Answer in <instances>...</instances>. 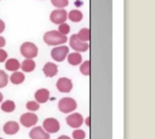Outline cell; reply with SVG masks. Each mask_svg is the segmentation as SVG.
Segmentation results:
<instances>
[{
	"mask_svg": "<svg viewBox=\"0 0 155 139\" xmlns=\"http://www.w3.org/2000/svg\"><path fill=\"white\" fill-rule=\"evenodd\" d=\"M44 41L48 46H58L66 43L67 37L56 30H51L44 35Z\"/></svg>",
	"mask_w": 155,
	"mask_h": 139,
	"instance_id": "6da1fadb",
	"label": "cell"
},
{
	"mask_svg": "<svg viewBox=\"0 0 155 139\" xmlns=\"http://www.w3.org/2000/svg\"><path fill=\"white\" fill-rule=\"evenodd\" d=\"M20 52L26 59H33L37 56L38 48L32 42H25L20 47Z\"/></svg>",
	"mask_w": 155,
	"mask_h": 139,
	"instance_id": "7a4b0ae2",
	"label": "cell"
},
{
	"mask_svg": "<svg viewBox=\"0 0 155 139\" xmlns=\"http://www.w3.org/2000/svg\"><path fill=\"white\" fill-rule=\"evenodd\" d=\"M77 108V103L71 97H64L58 102V109L64 113L68 114L74 111Z\"/></svg>",
	"mask_w": 155,
	"mask_h": 139,
	"instance_id": "3957f363",
	"label": "cell"
},
{
	"mask_svg": "<svg viewBox=\"0 0 155 139\" xmlns=\"http://www.w3.org/2000/svg\"><path fill=\"white\" fill-rule=\"evenodd\" d=\"M69 53V48L66 46H57L52 49L51 51V56L54 61L57 62H62L64 61L67 55Z\"/></svg>",
	"mask_w": 155,
	"mask_h": 139,
	"instance_id": "277c9868",
	"label": "cell"
},
{
	"mask_svg": "<svg viewBox=\"0 0 155 139\" xmlns=\"http://www.w3.org/2000/svg\"><path fill=\"white\" fill-rule=\"evenodd\" d=\"M43 127H44V130L48 134L57 133L60 129V123L55 118L49 117L44 120Z\"/></svg>",
	"mask_w": 155,
	"mask_h": 139,
	"instance_id": "5b68a950",
	"label": "cell"
},
{
	"mask_svg": "<svg viewBox=\"0 0 155 139\" xmlns=\"http://www.w3.org/2000/svg\"><path fill=\"white\" fill-rule=\"evenodd\" d=\"M70 46L77 52H85L89 48V45L86 42L81 41L76 35H73L69 39Z\"/></svg>",
	"mask_w": 155,
	"mask_h": 139,
	"instance_id": "8992f818",
	"label": "cell"
},
{
	"mask_svg": "<svg viewBox=\"0 0 155 139\" xmlns=\"http://www.w3.org/2000/svg\"><path fill=\"white\" fill-rule=\"evenodd\" d=\"M65 121H66V124L72 127V128H74V129H77L79 128L83 123H84V118H83V116L79 113H74L72 115H69L66 118H65Z\"/></svg>",
	"mask_w": 155,
	"mask_h": 139,
	"instance_id": "52a82bcc",
	"label": "cell"
},
{
	"mask_svg": "<svg viewBox=\"0 0 155 139\" xmlns=\"http://www.w3.org/2000/svg\"><path fill=\"white\" fill-rule=\"evenodd\" d=\"M67 19V12L64 9L54 10L50 15V20L56 25H61L64 23Z\"/></svg>",
	"mask_w": 155,
	"mask_h": 139,
	"instance_id": "ba28073f",
	"label": "cell"
},
{
	"mask_svg": "<svg viewBox=\"0 0 155 139\" xmlns=\"http://www.w3.org/2000/svg\"><path fill=\"white\" fill-rule=\"evenodd\" d=\"M38 121V117L34 113H25L20 117V123L25 127H34Z\"/></svg>",
	"mask_w": 155,
	"mask_h": 139,
	"instance_id": "9c48e42d",
	"label": "cell"
},
{
	"mask_svg": "<svg viewBox=\"0 0 155 139\" xmlns=\"http://www.w3.org/2000/svg\"><path fill=\"white\" fill-rule=\"evenodd\" d=\"M56 87L61 93H69L73 89V83L71 79L67 77H62L56 82Z\"/></svg>",
	"mask_w": 155,
	"mask_h": 139,
	"instance_id": "30bf717a",
	"label": "cell"
},
{
	"mask_svg": "<svg viewBox=\"0 0 155 139\" xmlns=\"http://www.w3.org/2000/svg\"><path fill=\"white\" fill-rule=\"evenodd\" d=\"M29 137L31 139H50V136L48 133H46L43 127H34L30 133Z\"/></svg>",
	"mask_w": 155,
	"mask_h": 139,
	"instance_id": "8fae6325",
	"label": "cell"
},
{
	"mask_svg": "<svg viewBox=\"0 0 155 139\" xmlns=\"http://www.w3.org/2000/svg\"><path fill=\"white\" fill-rule=\"evenodd\" d=\"M50 97V93L46 88H41L38 89L35 94V99L38 104H44L46 101L49 100Z\"/></svg>",
	"mask_w": 155,
	"mask_h": 139,
	"instance_id": "7c38bea8",
	"label": "cell"
},
{
	"mask_svg": "<svg viewBox=\"0 0 155 139\" xmlns=\"http://www.w3.org/2000/svg\"><path fill=\"white\" fill-rule=\"evenodd\" d=\"M43 72L46 77H54L58 73V67L55 64L48 62L44 66Z\"/></svg>",
	"mask_w": 155,
	"mask_h": 139,
	"instance_id": "4fadbf2b",
	"label": "cell"
},
{
	"mask_svg": "<svg viewBox=\"0 0 155 139\" xmlns=\"http://www.w3.org/2000/svg\"><path fill=\"white\" fill-rule=\"evenodd\" d=\"M3 131L5 132V134L9 135V136L15 135L19 131V125L17 124V122L8 121L4 125Z\"/></svg>",
	"mask_w": 155,
	"mask_h": 139,
	"instance_id": "5bb4252c",
	"label": "cell"
},
{
	"mask_svg": "<svg viewBox=\"0 0 155 139\" xmlns=\"http://www.w3.org/2000/svg\"><path fill=\"white\" fill-rule=\"evenodd\" d=\"M20 67L24 72L30 73V72L35 70V63L33 59H25L22 62V64L20 65Z\"/></svg>",
	"mask_w": 155,
	"mask_h": 139,
	"instance_id": "9a60e30c",
	"label": "cell"
},
{
	"mask_svg": "<svg viewBox=\"0 0 155 139\" xmlns=\"http://www.w3.org/2000/svg\"><path fill=\"white\" fill-rule=\"evenodd\" d=\"M20 68V63L15 58H10L5 63V69L8 71L16 72Z\"/></svg>",
	"mask_w": 155,
	"mask_h": 139,
	"instance_id": "2e32d148",
	"label": "cell"
},
{
	"mask_svg": "<svg viewBox=\"0 0 155 139\" xmlns=\"http://www.w3.org/2000/svg\"><path fill=\"white\" fill-rule=\"evenodd\" d=\"M25 79V76L24 73L22 72H14V74L10 76V81L14 85H20L22 84Z\"/></svg>",
	"mask_w": 155,
	"mask_h": 139,
	"instance_id": "e0dca14e",
	"label": "cell"
},
{
	"mask_svg": "<svg viewBox=\"0 0 155 139\" xmlns=\"http://www.w3.org/2000/svg\"><path fill=\"white\" fill-rule=\"evenodd\" d=\"M68 63L72 66H77L82 63V56L77 53H72L68 56Z\"/></svg>",
	"mask_w": 155,
	"mask_h": 139,
	"instance_id": "ac0fdd59",
	"label": "cell"
},
{
	"mask_svg": "<svg viewBox=\"0 0 155 139\" xmlns=\"http://www.w3.org/2000/svg\"><path fill=\"white\" fill-rule=\"evenodd\" d=\"M15 104L12 100H6L1 105V110L5 113H11L15 111Z\"/></svg>",
	"mask_w": 155,
	"mask_h": 139,
	"instance_id": "d6986e66",
	"label": "cell"
},
{
	"mask_svg": "<svg viewBox=\"0 0 155 139\" xmlns=\"http://www.w3.org/2000/svg\"><path fill=\"white\" fill-rule=\"evenodd\" d=\"M67 16L72 22L78 23L83 19V13L80 12L79 10H71L69 15H67Z\"/></svg>",
	"mask_w": 155,
	"mask_h": 139,
	"instance_id": "ffe728a7",
	"label": "cell"
},
{
	"mask_svg": "<svg viewBox=\"0 0 155 139\" xmlns=\"http://www.w3.org/2000/svg\"><path fill=\"white\" fill-rule=\"evenodd\" d=\"M76 36L81 41L87 43L90 40V30L88 28H83L79 31V33Z\"/></svg>",
	"mask_w": 155,
	"mask_h": 139,
	"instance_id": "44dd1931",
	"label": "cell"
},
{
	"mask_svg": "<svg viewBox=\"0 0 155 139\" xmlns=\"http://www.w3.org/2000/svg\"><path fill=\"white\" fill-rule=\"evenodd\" d=\"M80 72L84 76H89L90 75V61L86 60L80 66Z\"/></svg>",
	"mask_w": 155,
	"mask_h": 139,
	"instance_id": "7402d4cb",
	"label": "cell"
},
{
	"mask_svg": "<svg viewBox=\"0 0 155 139\" xmlns=\"http://www.w3.org/2000/svg\"><path fill=\"white\" fill-rule=\"evenodd\" d=\"M8 84V76L7 74L3 71L0 70V88H3L5 86H6Z\"/></svg>",
	"mask_w": 155,
	"mask_h": 139,
	"instance_id": "603a6c76",
	"label": "cell"
},
{
	"mask_svg": "<svg viewBox=\"0 0 155 139\" xmlns=\"http://www.w3.org/2000/svg\"><path fill=\"white\" fill-rule=\"evenodd\" d=\"M26 108L31 112H35L40 108V106L36 101H28L26 103Z\"/></svg>",
	"mask_w": 155,
	"mask_h": 139,
	"instance_id": "cb8c5ba5",
	"label": "cell"
},
{
	"mask_svg": "<svg viewBox=\"0 0 155 139\" xmlns=\"http://www.w3.org/2000/svg\"><path fill=\"white\" fill-rule=\"evenodd\" d=\"M51 3L54 6H56V7H58L60 9H63L64 7L67 6L68 4H69L68 0H51Z\"/></svg>",
	"mask_w": 155,
	"mask_h": 139,
	"instance_id": "d4e9b609",
	"label": "cell"
},
{
	"mask_svg": "<svg viewBox=\"0 0 155 139\" xmlns=\"http://www.w3.org/2000/svg\"><path fill=\"white\" fill-rule=\"evenodd\" d=\"M70 25L66 23H63L61 25H59V27H58V32L64 36L67 35L69 32H70Z\"/></svg>",
	"mask_w": 155,
	"mask_h": 139,
	"instance_id": "484cf974",
	"label": "cell"
},
{
	"mask_svg": "<svg viewBox=\"0 0 155 139\" xmlns=\"http://www.w3.org/2000/svg\"><path fill=\"white\" fill-rule=\"evenodd\" d=\"M85 132L82 129H75L73 132V138L74 139H84L85 138Z\"/></svg>",
	"mask_w": 155,
	"mask_h": 139,
	"instance_id": "4316f807",
	"label": "cell"
},
{
	"mask_svg": "<svg viewBox=\"0 0 155 139\" xmlns=\"http://www.w3.org/2000/svg\"><path fill=\"white\" fill-rule=\"evenodd\" d=\"M7 58V53L4 49H0V63L5 61Z\"/></svg>",
	"mask_w": 155,
	"mask_h": 139,
	"instance_id": "83f0119b",
	"label": "cell"
},
{
	"mask_svg": "<svg viewBox=\"0 0 155 139\" xmlns=\"http://www.w3.org/2000/svg\"><path fill=\"white\" fill-rule=\"evenodd\" d=\"M5 28V22H4L3 20H1V19H0V34L4 32Z\"/></svg>",
	"mask_w": 155,
	"mask_h": 139,
	"instance_id": "f1b7e54d",
	"label": "cell"
},
{
	"mask_svg": "<svg viewBox=\"0 0 155 139\" xmlns=\"http://www.w3.org/2000/svg\"><path fill=\"white\" fill-rule=\"evenodd\" d=\"M5 39L3 36H0V48L5 46Z\"/></svg>",
	"mask_w": 155,
	"mask_h": 139,
	"instance_id": "f546056e",
	"label": "cell"
},
{
	"mask_svg": "<svg viewBox=\"0 0 155 139\" xmlns=\"http://www.w3.org/2000/svg\"><path fill=\"white\" fill-rule=\"evenodd\" d=\"M57 139H71L69 137H67V136H61V137H59Z\"/></svg>",
	"mask_w": 155,
	"mask_h": 139,
	"instance_id": "4dcf8cb0",
	"label": "cell"
},
{
	"mask_svg": "<svg viewBox=\"0 0 155 139\" xmlns=\"http://www.w3.org/2000/svg\"><path fill=\"white\" fill-rule=\"evenodd\" d=\"M85 124H86V126H90V117H87L86 118V120H85Z\"/></svg>",
	"mask_w": 155,
	"mask_h": 139,
	"instance_id": "1f68e13d",
	"label": "cell"
},
{
	"mask_svg": "<svg viewBox=\"0 0 155 139\" xmlns=\"http://www.w3.org/2000/svg\"><path fill=\"white\" fill-rule=\"evenodd\" d=\"M3 98H4V97H3V94H2V93H0V103L3 101Z\"/></svg>",
	"mask_w": 155,
	"mask_h": 139,
	"instance_id": "d6a6232c",
	"label": "cell"
},
{
	"mask_svg": "<svg viewBox=\"0 0 155 139\" xmlns=\"http://www.w3.org/2000/svg\"><path fill=\"white\" fill-rule=\"evenodd\" d=\"M0 139H3V138H1V137H0Z\"/></svg>",
	"mask_w": 155,
	"mask_h": 139,
	"instance_id": "836d02e7",
	"label": "cell"
}]
</instances>
